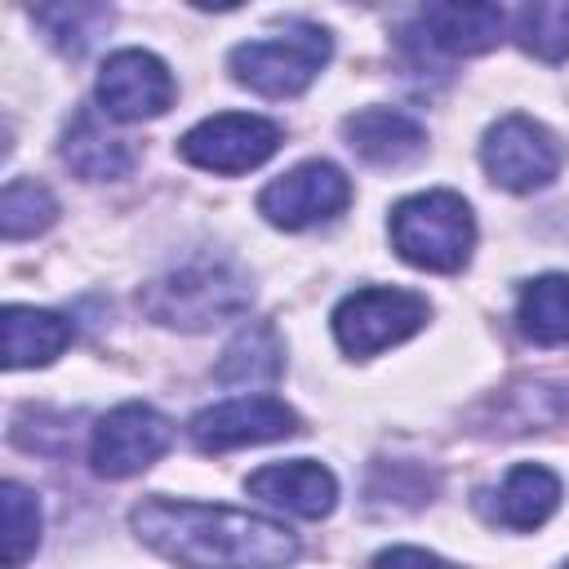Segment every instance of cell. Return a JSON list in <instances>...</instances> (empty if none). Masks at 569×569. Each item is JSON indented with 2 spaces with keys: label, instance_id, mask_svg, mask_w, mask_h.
<instances>
[{
  "label": "cell",
  "instance_id": "obj_1",
  "mask_svg": "<svg viewBox=\"0 0 569 569\" xmlns=\"http://www.w3.org/2000/svg\"><path fill=\"white\" fill-rule=\"evenodd\" d=\"M129 525L178 569H289L298 560V538L280 520L222 502L156 493L129 511Z\"/></svg>",
  "mask_w": 569,
  "mask_h": 569
},
{
  "label": "cell",
  "instance_id": "obj_2",
  "mask_svg": "<svg viewBox=\"0 0 569 569\" xmlns=\"http://www.w3.org/2000/svg\"><path fill=\"white\" fill-rule=\"evenodd\" d=\"M253 289H249V276L236 271L231 262H218V258H200V262H187L151 284H142L138 293V307L156 320V325H169V329H213L231 316H240L249 307Z\"/></svg>",
  "mask_w": 569,
  "mask_h": 569
},
{
  "label": "cell",
  "instance_id": "obj_3",
  "mask_svg": "<svg viewBox=\"0 0 569 569\" xmlns=\"http://www.w3.org/2000/svg\"><path fill=\"white\" fill-rule=\"evenodd\" d=\"M391 249L418 271H462L476 244L471 204L458 191H418L387 218Z\"/></svg>",
  "mask_w": 569,
  "mask_h": 569
},
{
  "label": "cell",
  "instance_id": "obj_4",
  "mask_svg": "<svg viewBox=\"0 0 569 569\" xmlns=\"http://www.w3.org/2000/svg\"><path fill=\"white\" fill-rule=\"evenodd\" d=\"M333 40L316 22H289L267 40H244L231 49V76L236 84L262 93V98H298L320 67L329 62Z\"/></svg>",
  "mask_w": 569,
  "mask_h": 569
},
{
  "label": "cell",
  "instance_id": "obj_5",
  "mask_svg": "<svg viewBox=\"0 0 569 569\" xmlns=\"http://www.w3.org/2000/svg\"><path fill=\"white\" fill-rule=\"evenodd\" d=\"M431 307L413 289H391V284H369L347 293L333 307V338L347 356H378L405 338H413L427 325Z\"/></svg>",
  "mask_w": 569,
  "mask_h": 569
},
{
  "label": "cell",
  "instance_id": "obj_6",
  "mask_svg": "<svg viewBox=\"0 0 569 569\" xmlns=\"http://www.w3.org/2000/svg\"><path fill=\"white\" fill-rule=\"evenodd\" d=\"M280 147V124L249 111H218L178 138L182 160L209 173H249Z\"/></svg>",
  "mask_w": 569,
  "mask_h": 569
},
{
  "label": "cell",
  "instance_id": "obj_7",
  "mask_svg": "<svg viewBox=\"0 0 569 569\" xmlns=\"http://www.w3.org/2000/svg\"><path fill=\"white\" fill-rule=\"evenodd\" d=\"M560 142L547 124L529 120V116H502L498 124H489L485 142H480V164L489 173V182H498L502 191H533L547 187L560 173Z\"/></svg>",
  "mask_w": 569,
  "mask_h": 569
},
{
  "label": "cell",
  "instance_id": "obj_8",
  "mask_svg": "<svg viewBox=\"0 0 569 569\" xmlns=\"http://www.w3.org/2000/svg\"><path fill=\"white\" fill-rule=\"evenodd\" d=\"M169 440H173L169 418L156 413L151 405L129 400L98 418V427L89 436V462L107 480H129V476L147 471L169 449Z\"/></svg>",
  "mask_w": 569,
  "mask_h": 569
},
{
  "label": "cell",
  "instance_id": "obj_9",
  "mask_svg": "<svg viewBox=\"0 0 569 569\" xmlns=\"http://www.w3.org/2000/svg\"><path fill=\"white\" fill-rule=\"evenodd\" d=\"M347 204H351V182L329 160H307V164L280 173L276 182H267L258 196V213L280 231H302V227L329 222Z\"/></svg>",
  "mask_w": 569,
  "mask_h": 569
},
{
  "label": "cell",
  "instance_id": "obj_10",
  "mask_svg": "<svg viewBox=\"0 0 569 569\" xmlns=\"http://www.w3.org/2000/svg\"><path fill=\"white\" fill-rule=\"evenodd\" d=\"M298 431V413L276 396H236L222 405H209L191 418V440L204 453H227L244 445L284 440Z\"/></svg>",
  "mask_w": 569,
  "mask_h": 569
},
{
  "label": "cell",
  "instance_id": "obj_11",
  "mask_svg": "<svg viewBox=\"0 0 569 569\" xmlns=\"http://www.w3.org/2000/svg\"><path fill=\"white\" fill-rule=\"evenodd\" d=\"M93 93L111 120H156L173 102V76L156 53L120 49L102 62Z\"/></svg>",
  "mask_w": 569,
  "mask_h": 569
},
{
  "label": "cell",
  "instance_id": "obj_12",
  "mask_svg": "<svg viewBox=\"0 0 569 569\" xmlns=\"http://www.w3.org/2000/svg\"><path fill=\"white\" fill-rule=\"evenodd\" d=\"M507 13L498 4H427L409 36L422 53H445V58H471L485 53L502 40Z\"/></svg>",
  "mask_w": 569,
  "mask_h": 569
},
{
  "label": "cell",
  "instance_id": "obj_13",
  "mask_svg": "<svg viewBox=\"0 0 569 569\" xmlns=\"http://www.w3.org/2000/svg\"><path fill=\"white\" fill-rule=\"evenodd\" d=\"M244 489L280 511H293L302 520H320L333 511L338 502V480L325 462H311V458H293V462H267L258 467Z\"/></svg>",
  "mask_w": 569,
  "mask_h": 569
},
{
  "label": "cell",
  "instance_id": "obj_14",
  "mask_svg": "<svg viewBox=\"0 0 569 569\" xmlns=\"http://www.w3.org/2000/svg\"><path fill=\"white\" fill-rule=\"evenodd\" d=\"M342 138L365 164H378V169L409 164L427 147V129L400 107H365V111L347 116Z\"/></svg>",
  "mask_w": 569,
  "mask_h": 569
},
{
  "label": "cell",
  "instance_id": "obj_15",
  "mask_svg": "<svg viewBox=\"0 0 569 569\" xmlns=\"http://www.w3.org/2000/svg\"><path fill=\"white\" fill-rule=\"evenodd\" d=\"M4 329V369H36L49 365L67 351L71 342V320L44 307H18L9 302L0 316Z\"/></svg>",
  "mask_w": 569,
  "mask_h": 569
},
{
  "label": "cell",
  "instance_id": "obj_16",
  "mask_svg": "<svg viewBox=\"0 0 569 569\" xmlns=\"http://www.w3.org/2000/svg\"><path fill=\"white\" fill-rule=\"evenodd\" d=\"M560 507V476L542 462H516L493 498V520L507 529H538Z\"/></svg>",
  "mask_w": 569,
  "mask_h": 569
},
{
  "label": "cell",
  "instance_id": "obj_17",
  "mask_svg": "<svg viewBox=\"0 0 569 569\" xmlns=\"http://www.w3.org/2000/svg\"><path fill=\"white\" fill-rule=\"evenodd\" d=\"M62 160L80 178H89V182H111V178H124L133 169V151L124 147V138L107 133L93 120V111H80L67 124V133H62Z\"/></svg>",
  "mask_w": 569,
  "mask_h": 569
},
{
  "label": "cell",
  "instance_id": "obj_18",
  "mask_svg": "<svg viewBox=\"0 0 569 569\" xmlns=\"http://www.w3.org/2000/svg\"><path fill=\"white\" fill-rule=\"evenodd\" d=\"M516 325L538 347H569V276H538L516 298Z\"/></svg>",
  "mask_w": 569,
  "mask_h": 569
},
{
  "label": "cell",
  "instance_id": "obj_19",
  "mask_svg": "<svg viewBox=\"0 0 569 569\" xmlns=\"http://www.w3.org/2000/svg\"><path fill=\"white\" fill-rule=\"evenodd\" d=\"M280 369H284V342H280L276 325L262 320L231 338V347L222 351L213 373L227 387H244V382H271V378H280Z\"/></svg>",
  "mask_w": 569,
  "mask_h": 569
},
{
  "label": "cell",
  "instance_id": "obj_20",
  "mask_svg": "<svg viewBox=\"0 0 569 569\" xmlns=\"http://www.w3.org/2000/svg\"><path fill=\"white\" fill-rule=\"evenodd\" d=\"M58 218V200L49 196V187H40L36 178H9L4 196H0V231L4 240H27L44 227H53Z\"/></svg>",
  "mask_w": 569,
  "mask_h": 569
},
{
  "label": "cell",
  "instance_id": "obj_21",
  "mask_svg": "<svg viewBox=\"0 0 569 569\" xmlns=\"http://www.w3.org/2000/svg\"><path fill=\"white\" fill-rule=\"evenodd\" d=\"M516 40L542 62L569 58V0H538L516 13Z\"/></svg>",
  "mask_w": 569,
  "mask_h": 569
},
{
  "label": "cell",
  "instance_id": "obj_22",
  "mask_svg": "<svg viewBox=\"0 0 569 569\" xmlns=\"http://www.w3.org/2000/svg\"><path fill=\"white\" fill-rule=\"evenodd\" d=\"M0 511H4V569H22L27 556L40 547V502L18 480H4Z\"/></svg>",
  "mask_w": 569,
  "mask_h": 569
},
{
  "label": "cell",
  "instance_id": "obj_23",
  "mask_svg": "<svg viewBox=\"0 0 569 569\" xmlns=\"http://www.w3.org/2000/svg\"><path fill=\"white\" fill-rule=\"evenodd\" d=\"M31 18L49 31V40L62 53L80 58L93 44V36L111 22V9H102V4H49V9H31Z\"/></svg>",
  "mask_w": 569,
  "mask_h": 569
},
{
  "label": "cell",
  "instance_id": "obj_24",
  "mask_svg": "<svg viewBox=\"0 0 569 569\" xmlns=\"http://www.w3.org/2000/svg\"><path fill=\"white\" fill-rule=\"evenodd\" d=\"M369 569H453V565L431 556V551H422V547H387V551L373 556Z\"/></svg>",
  "mask_w": 569,
  "mask_h": 569
},
{
  "label": "cell",
  "instance_id": "obj_25",
  "mask_svg": "<svg viewBox=\"0 0 569 569\" xmlns=\"http://www.w3.org/2000/svg\"><path fill=\"white\" fill-rule=\"evenodd\" d=\"M565 569H569V565H565Z\"/></svg>",
  "mask_w": 569,
  "mask_h": 569
}]
</instances>
